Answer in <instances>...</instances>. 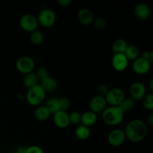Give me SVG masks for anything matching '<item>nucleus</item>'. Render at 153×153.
I'll return each instance as SVG.
<instances>
[{
    "label": "nucleus",
    "instance_id": "dca6fc26",
    "mask_svg": "<svg viewBox=\"0 0 153 153\" xmlns=\"http://www.w3.org/2000/svg\"><path fill=\"white\" fill-rule=\"evenodd\" d=\"M97 120H98V116L97 114L89 110L82 114L80 123L85 126L90 128L95 125L96 123L97 122Z\"/></svg>",
    "mask_w": 153,
    "mask_h": 153
},
{
    "label": "nucleus",
    "instance_id": "a878e982",
    "mask_svg": "<svg viewBox=\"0 0 153 153\" xmlns=\"http://www.w3.org/2000/svg\"><path fill=\"white\" fill-rule=\"evenodd\" d=\"M142 105L146 110H153V94H146V96L141 100Z\"/></svg>",
    "mask_w": 153,
    "mask_h": 153
},
{
    "label": "nucleus",
    "instance_id": "20e7f679",
    "mask_svg": "<svg viewBox=\"0 0 153 153\" xmlns=\"http://www.w3.org/2000/svg\"><path fill=\"white\" fill-rule=\"evenodd\" d=\"M126 98L125 92L123 89L120 88H114L109 89L105 99L106 100L107 105L114 107H119L124 99Z\"/></svg>",
    "mask_w": 153,
    "mask_h": 153
},
{
    "label": "nucleus",
    "instance_id": "7ed1b4c3",
    "mask_svg": "<svg viewBox=\"0 0 153 153\" xmlns=\"http://www.w3.org/2000/svg\"><path fill=\"white\" fill-rule=\"evenodd\" d=\"M46 98V92L42 88L40 84L28 89L25 99L30 105L38 107Z\"/></svg>",
    "mask_w": 153,
    "mask_h": 153
},
{
    "label": "nucleus",
    "instance_id": "6ab92c4d",
    "mask_svg": "<svg viewBox=\"0 0 153 153\" xmlns=\"http://www.w3.org/2000/svg\"><path fill=\"white\" fill-rule=\"evenodd\" d=\"M22 82H23L24 86L27 89H29V88H32L35 85H39V79L36 73H34V72H31V73H28V74L24 75Z\"/></svg>",
    "mask_w": 153,
    "mask_h": 153
},
{
    "label": "nucleus",
    "instance_id": "393cba45",
    "mask_svg": "<svg viewBox=\"0 0 153 153\" xmlns=\"http://www.w3.org/2000/svg\"><path fill=\"white\" fill-rule=\"evenodd\" d=\"M30 40L32 44L39 46V45H41L44 41V35L41 31L36 30L30 34Z\"/></svg>",
    "mask_w": 153,
    "mask_h": 153
},
{
    "label": "nucleus",
    "instance_id": "39448f33",
    "mask_svg": "<svg viewBox=\"0 0 153 153\" xmlns=\"http://www.w3.org/2000/svg\"><path fill=\"white\" fill-rule=\"evenodd\" d=\"M19 25L24 31L31 34L37 30L39 23L37 18L35 16L31 13H26L21 16L19 19Z\"/></svg>",
    "mask_w": 153,
    "mask_h": 153
},
{
    "label": "nucleus",
    "instance_id": "ddd939ff",
    "mask_svg": "<svg viewBox=\"0 0 153 153\" xmlns=\"http://www.w3.org/2000/svg\"><path fill=\"white\" fill-rule=\"evenodd\" d=\"M53 115V121L55 125L59 128H66L70 126L69 114L67 111H58Z\"/></svg>",
    "mask_w": 153,
    "mask_h": 153
},
{
    "label": "nucleus",
    "instance_id": "9b49d317",
    "mask_svg": "<svg viewBox=\"0 0 153 153\" xmlns=\"http://www.w3.org/2000/svg\"><path fill=\"white\" fill-rule=\"evenodd\" d=\"M128 60L124 54H114L111 58V64L117 72H123L128 66Z\"/></svg>",
    "mask_w": 153,
    "mask_h": 153
},
{
    "label": "nucleus",
    "instance_id": "f704fd0d",
    "mask_svg": "<svg viewBox=\"0 0 153 153\" xmlns=\"http://www.w3.org/2000/svg\"><path fill=\"white\" fill-rule=\"evenodd\" d=\"M147 121H148V123L149 124V126H152L153 125V114H151L148 117Z\"/></svg>",
    "mask_w": 153,
    "mask_h": 153
},
{
    "label": "nucleus",
    "instance_id": "f257e3e1",
    "mask_svg": "<svg viewBox=\"0 0 153 153\" xmlns=\"http://www.w3.org/2000/svg\"><path fill=\"white\" fill-rule=\"evenodd\" d=\"M126 137L132 143H139L146 138L148 128L144 121L140 119H134L130 121L126 126Z\"/></svg>",
    "mask_w": 153,
    "mask_h": 153
},
{
    "label": "nucleus",
    "instance_id": "c756f323",
    "mask_svg": "<svg viewBox=\"0 0 153 153\" xmlns=\"http://www.w3.org/2000/svg\"><path fill=\"white\" fill-rule=\"evenodd\" d=\"M36 75H37V78H38L39 81H42L43 79H46V78L49 77V70L46 67H40V68L37 69V72H36Z\"/></svg>",
    "mask_w": 153,
    "mask_h": 153
},
{
    "label": "nucleus",
    "instance_id": "1a4fd4ad",
    "mask_svg": "<svg viewBox=\"0 0 153 153\" xmlns=\"http://www.w3.org/2000/svg\"><path fill=\"white\" fill-rule=\"evenodd\" d=\"M129 94L130 97L135 102L141 101L146 94V86L141 82H134L130 86Z\"/></svg>",
    "mask_w": 153,
    "mask_h": 153
},
{
    "label": "nucleus",
    "instance_id": "5701e85b",
    "mask_svg": "<svg viewBox=\"0 0 153 153\" xmlns=\"http://www.w3.org/2000/svg\"><path fill=\"white\" fill-rule=\"evenodd\" d=\"M135 104L136 102L134 100H132L131 97H128V98L126 97L123 100V101L120 105L119 107L123 111V113L125 114L126 112L130 111L132 110L134 108V106H135Z\"/></svg>",
    "mask_w": 153,
    "mask_h": 153
},
{
    "label": "nucleus",
    "instance_id": "412c9836",
    "mask_svg": "<svg viewBox=\"0 0 153 153\" xmlns=\"http://www.w3.org/2000/svg\"><path fill=\"white\" fill-rule=\"evenodd\" d=\"M139 54H140V50L139 48L135 45H128L126 49L124 55L127 58V59L129 61H134V60L137 59L139 57Z\"/></svg>",
    "mask_w": 153,
    "mask_h": 153
},
{
    "label": "nucleus",
    "instance_id": "4be33fe9",
    "mask_svg": "<svg viewBox=\"0 0 153 153\" xmlns=\"http://www.w3.org/2000/svg\"><path fill=\"white\" fill-rule=\"evenodd\" d=\"M128 45L127 42L124 39H117L112 45V50L114 54H124Z\"/></svg>",
    "mask_w": 153,
    "mask_h": 153
},
{
    "label": "nucleus",
    "instance_id": "0eeeda50",
    "mask_svg": "<svg viewBox=\"0 0 153 153\" xmlns=\"http://www.w3.org/2000/svg\"><path fill=\"white\" fill-rule=\"evenodd\" d=\"M35 67L34 59L29 56H22L16 63V70L22 74L25 75L31 73Z\"/></svg>",
    "mask_w": 153,
    "mask_h": 153
},
{
    "label": "nucleus",
    "instance_id": "6e6552de",
    "mask_svg": "<svg viewBox=\"0 0 153 153\" xmlns=\"http://www.w3.org/2000/svg\"><path fill=\"white\" fill-rule=\"evenodd\" d=\"M126 139V134L124 130L121 128H115L111 131L108 135V142L111 146L114 147H118L124 143Z\"/></svg>",
    "mask_w": 153,
    "mask_h": 153
},
{
    "label": "nucleus",
    "instance_id": "9d476101",
    "mask_svg": "<svg viewBox=\"0 0 153 153\" xmlns=\"http://www.w3.org/2000/svg\"><path fill=\"white\" fill-rule=\"evenodd\" d=\"M151 64L147 60L142 57H138L137 59L133 61L132 70L134 73L137 75H145L150 70Z\"/></svg>",
    "mask_w": 153,
    "mask_h": 153
},
{
    "label": "nucleus",
    "instance_id": "c85d7f7f",
    "mask_svg": "<svg viewBox=\"0 0 153 153\" xmlns=\"http://www.w3.org/2000/svg\"><path fill=\"white\" fill-rule=\"evenodd\" d=\"M81 114L80 112L79 111H72L71 113L69 114V120H70V124H73V125H78L81 123Z\"/></svg>",
    "mask_w": 153,
    "mask_h": 153
},
{
    "label": "nucleus",
    "instance_id": "f3484780",
    "mask_svg": "<svg viewBox=\"0 0 153 153\" xmlns=\"http://www.w3.org/2000/svg\"><path fill=\"white\" fill-rule=\"evenodd\" d=\"M40 86L42 87L45 92H54L58 88V82L55 78L49 76V77L40 81Z\"/></svg>",
    "mask_w": 153,
    "mask_h": 153
},
{
    "label": "nucleus",
    "instance_id": "b1692460",
    "mask_svg": "<svg viewBox=\"0 0 153 153\" xmlns=\"http://www.w3.org/2000/svg\"><path fill=\"white\" fill-rule=\"evenodd\" d=\"M45 106L49 109V111H50V113L52 114H54L55 113L58 112V111H60L58 98L52 97V98L49 99V100L46 101V105Z\"/></svg>",
    "mask_w": 153,
    "mask_h": 153
},
{
    "label": "nucleus",
    "instance_id": "2f4dec72",
    "mask_svg": "<svg viewBox=\"0 0 153 153\" xmlns=\"http://www.w3.org/2000/svg\"><path fill=\"white\" fill-rule=\"evenodd\" d=\"M24 153H44L42 148L38 146H30L25 149Z\"/></svg>",
    "mask_w": 153,
    "mask_h": 153
},
{
    "label": "nucleus",
    "instance_id": "423d86ee",
    "mask_svg": "<svg viewBox=\"0 0 153 153\" xmlns=\"http://www.w3.org/2000/svg\"><path fill=\"white\" fill-rule=\"evenodd\" d=\"M37 18L39 25L44 28H51L56 21L55 12L49 8H44L40 10Z\"/></svg>",
    "mask_w": 153,
    "mask_h": 153
},
{
    "label": "nucleus",
    "instance_id": "aec40b11",
    "mask_svg": "<svg viewBox=\"0 0 153 153\" xmlns=\"http://www.w3.org/2000/svg\"><path fill=\"white\" fill-rule=\"evenodd\" d=\"M75 135L80 140H87V139L89 138L90 135H91L90 128L85 126L82 125V124L79 125L76 127V130H75Z\"/></svg>",
    "mask_w": 153,
    "mask_h": 153
},
{
    "label": "nucleus",
    "instance_id": "bb28decb",
    "mask_svg": "<svg viewBox=\"0 0 153 153\" xmlns=\"http://www.w3.org/2000/svg\"><path fill=\"white\" fill-rule=\"evenodd\" d=\"M92 24L95 27L96 29L103 30L104 28H105L106 25H107V21L102 16H98V17L94 18Z\"/></svg>",
    "mask_w": 153,
    "mask_h": 153
},
{
    "label": "nucleus",
    "instance_id": "473e14b6",
    "mask_svg": "<svg viewBox=\"0 0 153 153\" xmlns=\"http://www.w3.org/2000/svg\"><path fill=\"white\" fill-rule=\"evenodd\" d=\"M142 58L147 60L148 61L152 64L153 63V52L152 51H145L142 54Z\"/></svg>",
    "mask_w": 153,
    "mask_h": 153
},
{
    "label": "nucleus",
    "instance_id": "c9c22d12",
    "mask_svg": "<svg viewBox=\"0 0 153 153\" xmlns=\"http://www.w3.org/2000/svg\"><path fill=\"white\" fill-rule=\"evenodd\" d=\"M149 88H150V91H153V79H152L149 82Z\"/></svg>",
    "mask_w": 153,
    "mask_h": 153
},
{
    "label": "nucleus",
    "instance_id": "f03ea898",
    "mask_svg": "<svg viewBox=\"0 0 153 153\" xmlns=\"http://www.w3.org/2000/svg\"><path fill=\"white\" fill-rule=\"evenodd\" d=\"M125 114L120 107L109 106L102 113V120L108 126H115L120 125L123 121Z\"/></svg>",
    "mask_w": 153,
    "mask_h": 153
},
{
    "label": "nucleus",
    "instance_id": "f8f14e48",
    "mask_svg": "<svg viewBox=\"0 0 153 153\" xmlns=\"http://www.w3.org/2000/svg\"><path fill=\"white\" fill-rule=\"evenodd\" d=\"M90 111L95 114L102 113L103 111L107 108V102L105 97L96 95L90 101Z\"/></svg>",
    "mask_w": 153,
    "mask_h": 153
},
{
    "label": "nucleus",
    "instance_id": "2eb2a0df",
    "mask_svg": "<svg viewBox=\"0 0 153 153\" xmlns=\"http://www.w3.org/2000/svg\"><path fill=\"white\" fill-rule=\"evenodd\" d=\"M78 20L82 25H90L94 19V13L88 8H82L78 12Z\"/></svg>",
    "mask_w": 153,
    "mask_h": 153
},
{
    "label": "nucleus",
    "instance_id": "cd10ccee",
    "mask_svg": "<svg viewBox=\"0 0 153 153\" xmlns=\"http://www.w3.org/2000/svg\"><path fill=\"white\" fill-rule=\"evenodd\" d=\"M58 102H59V108L60 111H67L70 108L71 105L70 100L67 97H62L61 98H58Z\"/></svg>",
    "mask_w": 153,
    "mask_h": 153
},
{
    "label": "nucleus",
    "instance_id": "4468645a",
    "mask_svg": "<svg viewBox=\"0 0 153 153\" xmlns=\"http://www.w3.org/2000/svg\"><path fill=\"white\" fill-rule=\"evenodd\" d=\"M134 13L137 19L140 20H146L150 16L151 10L147 4L140 2L136 4L134 9Z\"/></svg>",
    "mask_w": 153,
    "mask_h": 153
},
{
    "label": "nucleus",
    "instance_id": "a211bd4d",
    "mask_svg": "<svg viewBox=\"0 0 153 153\" xmlns=\"http://www.w3.org/2000/svg\"><path fill=\"white\" fill-rule=\"evenodd\" d=\"M52 114L46 106H38L34 112V117L39 122H44L47 120Z\"/></svg>",
    "mask_w": 153,
    "mask_h": 153
},
{
    "label": "nucleus",
    "instance_id": "72a5a7b5",
    "mask_svg": "<svg viewBox=\"0 0 153 153\" xmlns=\"http://www.w3.org/2000/svg\"><path fill=\"white\" fill-rule=\"evenodd\" d=\"M57 2L58 3L61 7H67L72 4V1L71 0H58Z\"/></svg>",
    "mask_w": 153,
    "mask_h": 153
},
{
    "label": "nucleus",
    "instance_id": "7c9ffc66",
    "mask_svg": "<svg viewBox=\"0 0 153 153\" xmlns=\"http://www.w3.org/2000/svg\"><path fill=\"white\" fill-rule=\"evenodd\" d=\"M108 88L105 85L101 84V85H98L97 88V95L105 97L106 96V94H107V93L108 92Z\"/></svg>",
    "mask_w": 153,
    "mask_h": 153
}]
</instances>
